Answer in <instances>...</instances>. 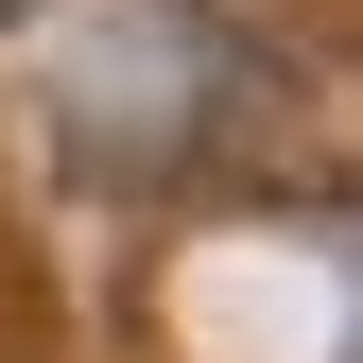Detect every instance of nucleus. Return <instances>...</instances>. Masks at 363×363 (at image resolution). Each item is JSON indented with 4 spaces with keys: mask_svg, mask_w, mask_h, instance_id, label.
<instances>
[{
    "mask_svg": "<svg viewBox=\"0 0 363 363\" xmlns=\"http://www.w3.org/2000/svg\"><path fill=\"white\" fill-rule=\"evenodd\" d=\"M0 18H18V0H0Z\"/></svg>",
    "mask_w": 363,
    "mask_h": 363,
    "instance_id": "f257e3e1",
    "label": "nucleus"
}]
</instances>
